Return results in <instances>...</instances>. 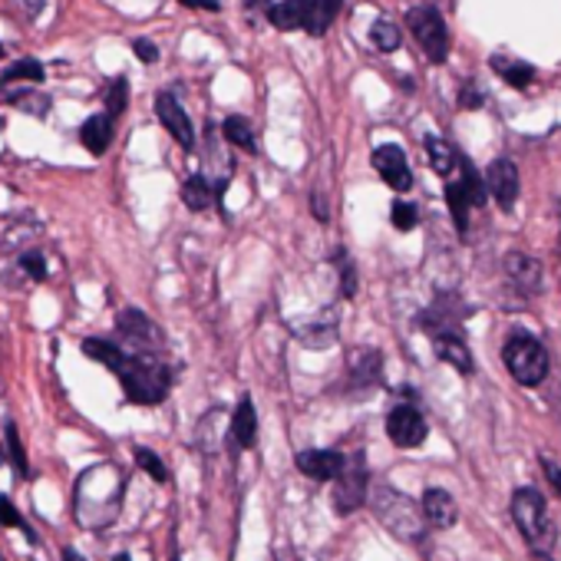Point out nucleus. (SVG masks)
Wrapping results in <instances>:
<instances>
[{"label": "nucleus", "mask_w": 561, "mask_h": 561, "mask_svg": "<svg viewBox=\"0 0 561 561\" xmlns=\"http://www.w3.org/2000/svg\"><path fill=\"white\" fill-rule=\"evenodd\" d=\"M123 476L113 462L87 469L77 482V518L83 528H103L113 522L123 502Z\"/></svg>", "instance_id": "nucleus-1"}, {"label": "nucleus", "mask_w": 561, "mask_h": 561, "mask_svg": "<svg viewBox=\"0 0 561 561\" xmlns=\"http://www.w3.org/2000/svg\"><path fill=\"white\" fill-rule=\"evenodd\" d=\"M113 374L119 377L126 397L133 403L142 407H156L169 397L172 387V374L162 360H156V354H123V360L113 367Z\"/></svg>", "instance_id": "nucleus-2"}, {"label": "nucleus", "mask_w": 561, "mask_h": 561, "mask_svg": "<svg viewBox=\"0 0 561 561\" xmlns=\"http://www.w3.org/2000/svg\"><path fill=\"white\" fill-rule=\"evenodd\" d=\"M512 518H515L518 531L525 535V541H528V548L535 554L548 551L554 545L558 528L551 525L548 505H545L538 489H515V495H512Z\"/></svg>", "instance_id": "nucleus-3"}, {"label": "nucleus", "mask_w": 561, "mask_h": 561, "mask_svg": "<svg viewBox=\"0 0 561 561\" xmlns=\"http://www.w3.org/2000/svg\"><path fill=\"white\" fill-rule=\"evenodd\" d=\"M370 502H374V512L380 515V522H383L393 535H400V538H407V541H420V538H423L426 512H420L413 499H407V495H400V492L380 485V489H370Z\"/></svg>", "instance_id": "nucleus-4"}, {"label": "nucleus", "mask_w": 561, "mask_h": 561, "mask_svg": "<svg viewBox=\"0 0 561 561\" xmlns=\"http://www.w3.org/2000/svg\"><path fill=\"white\" fill-rule=\"evenodd\" d=\"M502 357H505V367H508L512 380L522 383V387H538V383L548 377V351H545V344H541L538 337H531V334L515 331V334L505 341Z\"/></svg>", "instance_id": "nucleus-5"}, {"label": "nucleus", "mask_w": 561, "mask_h": 561, "mask_svg": "<svg viewBox=\"0 0 561 561\" xmlns=\"http://www.w3.org/2000/svg\"><path fill=\"white\" fill-rule=\"evenodd\" d=\"M485 195H489L485 179H479V172L469 162H462V169L453 179H446V205H449V215H453L459 234H469V211L482 208Z\"/></svg>", "instance_id": "nucleus-6"}, {"label": "nucleus", "mask_w": 561, "mask_h": 561, "mask_svg": "<svg viewBox=\"0 0 561 561\" xmlns=\"http://www.w3.org/2000/svg\"><path fill=\"white\" fill-rule=\"evenodd\" d=\"M407 27L413 34V41L420 44V50L430 57V64H446L449 57V31H446V21L439 18L436 8H413L407 14Z\"/></svg>", "instance_id": "nucleus-7"}, {"label": "nucleus", "mask_w": 561, "mask_h": 561, "mask_svg": "<svg viewBox=\"0 0 561 561\" xmlns=\"http://www.w3.org/2000/svg\"><path fill=\"white\" fill-rule=\"evenodd\" d=\"M370 499V472H367V456L364 453H354L344 459V469L337 476V485H334V508L341 515L347 512H357L364 502Z\"/></svg>", "instance_id": "nucleus-8"}, {"label": "nucleus", "mask_w": 561, "mask_h": 561, "mask_svg": "<svg viewBox=\"0 0 561 561\" xmlns=\"http://www.w3.org/2000/svg\"><path fill=\"white\" fill-rule=\"evenodd\" d=\"M387 436L400 449H416L426 439V420H423V413L416 407H410V403L393 407L390 416H387Z\"/></svg>", "instance_id": "nucleus-9"}, {"label": "nucleus", "mask_w": 561, "mask_h": 561, "mask_svg": "<svg viewBox=\"0 0 561 561\" xmlns=\"http://www.w3.org/2000/svg\"><path fill=\"white\" fill-rule=\"evenodd\" d=\"M374 169L380 172V179L393 188V192H410L413 188V169L410 159L400 146L383 142L374 149Z\"/></svg>", "instance_id": "nucleus-10"}, {"label": "nucleus", "mask_w": 561, "mask_h": 561, "mask_svg": "<svg viewBox=\"0 0 561 561\" xmlns=\"http://www.w3.org/2000/svg\"><path fill=\"white\" fill-rule=\"evenodd\" d=\"M116 328H119L123 341H126V344H133L139 354H159V347H162V331H159V328H156V321H149L142 311L126 308V311L119 314Z\"/></svg>", "instance_id": "nucleus-11"}, {"label": "nucleus", "mask_w": 561, "mask_h": 561, "mask_svg": "<svg viewBox=\"0 0 561 561\" xmlns=\"http://www.w3.org/2000/svg\"><path fill=\"white\" fill-rule=\"evenodd\" d=\"M156 116H159V123L169 129V136H172L182 149H195L192 119H188V113L182 110V103H179L172 93H159V96H156Z\"/></svg>", "instance_id": "nucleus-12"}, {"label": "nucleus", "mask_w": 561, "mask_h": 561, "mask_svg": "<svg viewBox=\"0 0 561 561\" xmlns=\"http://www.w3.org/2000/svg\"><path fill=\"white\" fill-rule=\"evenodd\" d=\"M502 267H505L508 285H512L518 295L531 298V295L541 291V264H538L535 257H528V254H522V251H508V254L502 257Z\"/></svg>", "instance_id": "nucleus-13"}, {"label": "nucleus", "mask_w": 561, "mask_h": 561, "mask_svg": "<svg viewBox=\"0 0 561 561\" xmlns=\"http://www.w3.org/2000/svg\"><path fill=\"white\" fill-rule=\"evenodd\" d=\"M485 188L495 198V205L502 211H508L518 202V169H515V162H508V159L489 162V169H485Z\"/></svg>", "instance_id": "nucleus-14"}, {"label": "nucleus", "mask_w": 561, "mask_h": 561, "mask_svg": "<svg viewBox=\"0 0 561 561\" xmlns=\"http://www.w3.org/2000/svg\"><path fill=\"white\" fill-rule=\"evenodd\" d=\"M466 318V308L456 295H439L423 314H420V328L430 331L433 337L436 334H446V331H459V321Z\"/></svg>", "instance_id": "nucleus-15"}, {"label": "nucleus", "mask_w": 561, "mask_h": 561, "mask_svg": "<svg viewBox=\"0 0 561 561\" xmlns=\"http://www.w3.org/2000/svg\"><path fill=\"white\" fill-rule=\"evenodd\" d=\"M383 377V357L380 351H370V347H360L351 354V364H347V387L351 390H370L377 387Z\"/></svg>", "instance_id": "nucleus-16"}, {"label": "nucleus", "mask_w": 561, "mask_h": 561, "mask_svg": "<svg viewBox=\"0 0 561 561\" xmlns=\"http://www.w3.org/2000/svg\"><path fill=\"white\" fill-rule=\"evenodd\" d=\"M344 459L347 456H341L334 449H305V453H298V469L314 482H331L341 476Z\"/></svg>", "instance_id": "nucleus-17"}, {"label": "nucleus", "mask_w": 561, "mask_h": 561, "mask_svg": "<svg viewBox=\"0 0 561 561\" xmlns=\"http://www.w3.org/2000/svg\"><path fill=\"white\" fill-rule=\"evenodd\" d=\"M433 351H436V357H439L443 364H449V367H453V370H459L462 377H469V374L476 370L472 354H469V347H466V341H462V334H459V331L436 334V337H433Z\"/></svg>", "instance_id": "nucleus-18"}, {"label": "nucleus", "mask_w": 561, "mask_h": 561, "mask_svg": "<svg viewBox=\"0 0 561 561\" xmlns=\"http://www.w3.org/2000/svg\"><path fill=\"white\" fill-rule=\"evenodd\" d=\"M311 4H314V0H277V4L267 8V21L277 31H305Z\"/></svg>", "instance_id": "nucleus-19"}, {"label": "nucleus", "mask_w": 561, "mask_h": 561, "mask_svg": "<svg viewBox=\"0 0 561 561\" xmlns=\"http://www.w3.org/2000/svg\"><path fill=\"white\" fill-rule=\"evenodd\" d=\"M254 439H257V413H254L251 397H241V403L231 416V443H234V449H251Z\"/></svg>", "instance_id": "nucleus-20"}, {"label": "nucleus", "mask_w": 561, "mask_h": 561, "mask_svg": "<svg viewBox=\"0 0 561 561\" xmlns=\"http://www.w3.org/2000/svg\"><path fill=\"white\" fill-rule=\"evenodd\" d=\"M426 156H430V162H433V169L443 175V179H453L459 169H462V152L453 146V142H446V139H439V136H426Z\"/></svg>", "instance_id": "nucleus-21"}, {"label": "nucleus", "mask_w": 561, "mask_h": 561, "mask_svg": "<svg viewBox=\"0 0 561 561\" xmlns=\"http://www.w3.org/2000/svg\"><path fill=\"white\" fill-rule=\"evenodd\" d=\"M423 512H426V522H430L433 528H449V525H456V518H459L453 495L443 492V489H426V495H423Z\"/></svg>", "instance_id": "nucleus-22"}, {"label": "nucleus", "mask_w": 561, "mask_h": 561, "mask_svg": "<svg viewBox=\"0 0 561 561\" xmlns=\"http://www.w3.org/2000/svg\"><path fill=\"white\" fill-rule=\"evenodd\" d=\"M80 142L87 146V152L93 156H103L113 142V116L110 113H96L83 123L80 129Z\"/></svg>", "instance_id": "nucleus-23"}, {"label": "nucleus", "mask_w": 561, "mask_h": 561, "mask_svg": "<svg viewBox=\"0 0 561 561\" xmlns=\"http://www.w3.org/2000/svg\"><path fill=\"white\" fill-rule=\"evenodd\" d=\"M489 67H492L508 87H515V90H528V87L538 80L535 67H528V64H522V60H515V57H505V54H495V57L489 60Z\"/></svg>", "instance_id": "nucleus-24"}, {"label": "nucleus", "mask_w": 561, "mask_h": 561, "mask_svg": "<svg viewBox=\"0 0 561 561\" xmlns=\"http://www.w3.org/2000/svg\"><path fill=\"white\" fill-rule=\"evenodd\" d=\"M341 4H344V0H314V4H311V14H308V24H305V31H308L311 37H324V34L331 31V24L337 21V14H341Z\"/></svg>", "instance_id": "nucleus-25"}, {"label": "nucleus", "mask_w": 561, "mask_h": 561, "mask_svg": "<svg viewBox=\"0 0 561 561\" xmlns=\"http://www.w3.org/2000/svg\"><path fill=\"white\" fill-rule=\"evenodd\" d=\"M221 136H225V142H231L234 149H241V152H257V139H254V129H251V123L248 119H241V116H228L225 119V126H221Z\"/></svg>", "instance_id": "nucleus-26"}, {"label": "nucleus", "mask_w": 561, "mask_h": 561, "mask_svg": "<svg viewBox=\"0 0 561 561\" xmlns=\"http://www.w3.org/2000/svg\"><path fill=\"white\" fill-rule=\"evenodd\" d=\"M215 185L205 179V175H192V179H185V185H182V202L192 208V211H205L211 202H215Z\"/></svg>", "instance_id": "nucleus-27"}, {"label": "nucleus", "mask_w": 561, "mask_h": 561, "mask_svg": "<svg viewBox=\"0 0 561 561\" xmlns=\"http://www.w3.org/2000/svg\"><path fill=\"white\" fill-rule=\"evenodd\" d=\"M83 354L87 357H93V360H100L103 367H116L119 360H123V347H116V344H110V341H96V337H90V341H83Z\"/></svg>", "instance_id": "nucleus-28"}, {"label": "nucleus", "mask_w": 561, "mask_h": 561, "mask_svg": "<svg viewBox=\"0 0 561 561\" xmlns=\"http://www.w3.org/2000/svg\"><path fill=\"white\" fill-rule=\"evenodd\" d=\"M370 41H374L377 50L393 54V50L400 47V41H403V31H400L397 24H390V21H377V24L370 27Z\"/></svg>", "instance_id": "nucleus-29"}, {"label": "nucleus", "mask_w": 561, "mask_h": 561, "mask_svg": "<svg viewBox=\"0 0 561 561\" xmlns=\"http://www.w3.org/2000/svg\"><path fill=\"white\" fill-rule=\"evenodd\" d=\"M4 83L14 87V83H44V64H37L34 57L14 64L8 73H4Z\"/></svg>", "instance_id": "nucleus-30"}, {"label": "nucleus", "mask_w": 561, "mask_h": 561, "mask_svg": "<svg viewBox=\"0 0 561 561\" xmlns=\"http://www.w3.org/2000/svg\"><path fill=\"white\" fill-rule=\"evenodd\" d=\"M126 103H129V83H126V77H116L106 90V113L113 119H119L126 113Z\"/></svg>", "instance_id": "nucleus-31"}, {"label": "nucleus", "mask_w": 561, "mask_h": 561, "mask_svg": "<svg viewBox=\"0 0 561 561\" xmlns=\"http://www.w3.org/2000/svg\"><path fill=\"white\" fill-rule=\"evenodd\" d=\"M390 221H393V228H400V231H413V228L420 225V211H416V205H410V202H393Z\"/></svg>", "instance_id": "nucleus-32"}, {"label": "nucleus", "mask_w": 561, "mask_h": 561, "mask_svg": "<svg viewBox=\"0 0 561 561\" xmlns=\"http://www.w3.org/2000/svg\"><path fill=\"white\" fill-rule=\"evenodd\" d=\"M337 274H341V295L354 298L357 295V271H354V261L344 251L337 254Z\"/></svg>", "instance_id": "nucleus-33"}, {"label": "nucleus", "mask_w": 561, "mask_h": 561, "mask_svg": "<svg viewBox=\"0 0 561 561\" xmlns=\"http://www.w3.org/2000/svg\"><path fill=\"white\" fill-rule=\"evenodd\" d=\"M136 462H139V466H142V469H146V472H149L156 482H165V479H169V469H165V462H162V459H159L152 449H142V446H139V449H136Z\"/></svg>", "instance_id": "nucleus-34"}, {"label": "nucleus", "mask_w": 561, "mask_h": 561, "mask_svg": "<svg viewBox=\"0 0 561 561\" xmlns=\"http://www.w3.org/2000/svg\"><path fill=\"white\" fill-rule=\"evenodd\" d=\"M8 449H11V459H14L18 472H21V476H27V472H31V466H27V453H24V443H21V433H18V426H14V423H8Z\"/></svg>", "instance_id": "nucleus-35"}, {"label": "nucleus", "mask_w": 561, "mask_h": 561, "mask_svg": "<svg viewBox=\"0 0 561 561\" xmlns=\"http://www.w3.org/2000/svg\"><path fill=\"white\" fill-rule=\"evenodd\" d=\"M0 525H8V528H21L31 541H34V531H31V525L24 522V515L4 499V495H0Z\"/></svg>", "instance_id": "nucleus-36"}, {"label": "nucleus", "mask_w": 561, "mask_h": 561, "mask_svg": "<svg viewBox=\"0 0 561 561\" xmlns=\"http://www.w3.org/2000/svg\"><path fill=\"white\" fill-rule=\"evenodd\" d=\"M21 267L27 271L31 280H47V261H44L41 251H27V254L21 257Z\"/></svg>", "instance_id": "nucleus-37"}, {"label": "nucleus", "mask_w": 561, "mask_h": 561, "mask_svg": "<svg viewBox=\"0 0 561 561\" xmlns=\"http://www.w3.org/2000/svg\"><path fill=\"white\" fill-rule=\"evenodd\" d=\"M541 469H545V476H548L551 489L561 495V462H558V459H551L548 453H541Z\"/></svg>", "instance_id": "nucleus-38"}, {"label": "nucleus", "mask_w": 561, "mask_h": 561, "mask_svg": "<svg viewBox=\"0 0 561 561\" xmlns=\"http://www.w3.org/2000/svg\"><path fill=\"white\" fill-rule=\"evenodd\" d=\"M133 50H136V57H139L142 64H156V60H159V50H156L152 41H136Z\"/></svg>", "instance_id": "nucleus-39"}, {"label": "nucleus", "mask_w": 561, "mask_h": 561, "mask_svg": "<svg viewBox=\"0 0 561 561\" xmlns=\"http://www.w3.org/2000/svg\"><path fill=\"white\" fill-rule=\"evenodd\" d=\"M459 103H462V110H479V106L485 103V96H482V93H476V87H472V83H466V87H462Z\"/></svg>", "instance_id": "nucleus-40"}, {"label": "nucleus", "mask_w": 561, "mask_h": 561, "mask_svg": "<svg viewBox=\"0 0 561 561\" xmlns=\"http://www.w3.org/2000/svg\"><path fill=\"white\" fill-rule=\"evenodd\" d=\"M64 561H87V558H83L80 551H73V548H70V551H64Z\"/></svg>", "instance_id": "nucleus-41"}, {"label": "nucleus", "mask_w": 561, "mask_h": 561, "mask_svg": "<svg viewBox=\"0 0 561 561\" xmlns=\"http://www.w3.org/2000/svg\"><path fill=\"white\" fill-rule=\"evenodd\" d=\"M535 561H551V558H548V551H538V554H535Z\"/></svg>", "instance_id": "nucleus-42"}, {"label": "nucleus", "mask_w": 561, "mask_h": 561, "mask_svg": "<svg viewBox=\"0 0 561 561\" xmlns=\"http://www.w3.org/2000/svg\"><path fill=\"white\" fill-rule=\"evenodd\" d=\"M113 561H129V554H116Z\"/></svg>", "instance_id": "nucleus-43"}, {"label": "nucleus", "mask_w": 561, "mask_h": 561, "mask_svg": "<svg viewBox=\"0 0 561 561\" xmlns=\"http://www.w3.org/2000/svg\"><path fill=\"white\" fill-rule=\"evenodd\" d=\"M182 4H188V8H195V0H182Z\"/></svg>", "instance_id": "nucleus-44"}, {"label": "nucleus", "mask_w": 561, "mask_h": 561, "mask_svg": "<svg viewBox=\"0 0 561 561\" xmlns=\"http://www.w3.org/2000/svg\"><path fill=\"white\" fill-rule=\"evenodd\" d=\"M558 244H561V238H558Z\"/></svg>", "instance_id": "nucleus-45"}, {"label": "nucleus", "mask_w": 561, "mask_h": 561, "mask_svg": "<svg viewBox=\"0 0 561 561\" xmlns=\"http://www.w3.org/2000/svg\"><path fill=\"white\" fill-rule=\"evenodd\" d=\"M0 54H4V50H0Z\"/></svg>", "instance_id": "nucleus-46"}]
</instances>
